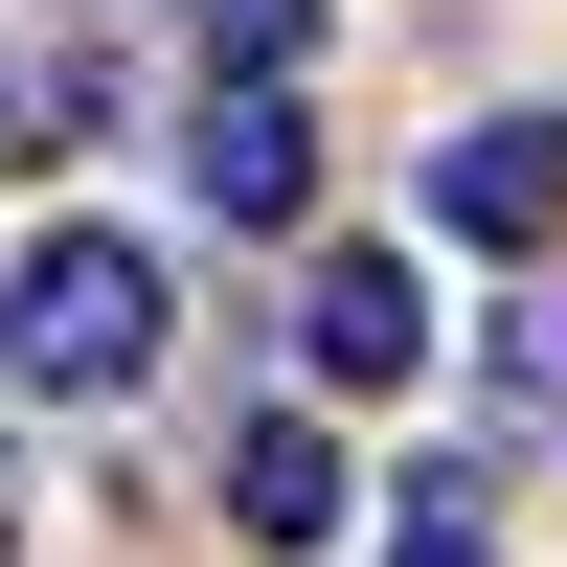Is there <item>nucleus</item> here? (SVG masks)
I'll return each mask as SVG.
<instances>
[{"mask_svg": "<svg viewBox=\"0 0 567 567\" xmlns=\"http://www.w3.org/2000/svg\"><path fill=\"white\" fill-rule=\"evenodd\" d=\"M159 341H182V296H159L136 227H45V250L0 272V386H45V409H136Z\"/></svg>", "mask_w": 567, "mask_h": 567, "instance_id": "nucleus-1", "label": "nucleus"}, {"mask_svg": "<svg viewBox=\"0 0 567 567\" xmlns=\"http://www.w3.org/2000/svg\"><path fill=\"white\" fill-rule=\"evenodd\" d=\"M182 182H205L227 227H296V205H318V114H296V69H205V136H182Z\"/></svg>", "mask_w": 567, "mask_h": 567, "instance_id": "nucleus-2", "label": "nucleus"}, {"mask_svg": "<svg viewBox=\"0 0 567 567\" xmlns=\"http://www.w3.org/2000/svg\"><path fill=\"white\" fill-rule=\"evenodd\" d=\"M296 363L318 386H409V363H432V296H409V250H318V296H296Z\"/></svg>", "mask_w": 567, "mask_h": 567, "instance_id": "nucleus-3", "label": "nucleus"}, {"mask_svg": "<svg viewBox=\"0 0 567 567\" xmlns=\"http://www.w3.org/2000/svg\"><path fill=\"white\" fill-rule=\"evenodd\" d=\"M432 227H454V250H545V227H567V114H477L432 159Z\"/></svg>", "mask_w": 567, "mask_h": 567, "instance_id": "nucleus-4", "label": "nucleus"}, {"mask_svg": "<svg viewBox=\"0 0 567 567\" xmlns=\"http://www.w3.org/2000/svg\"><path fill=\"white\" fill-rule=\"evenodd\" d=\"M227 523H250L272 567L341 545V523H363V499H341V432H318V409H250V432H227Z\"/></svg>", "mask_w": 567, "mask_h": 567, "instance_id": "nucleus-5", "label": "nucleus"}, {"mask_svg": "<svg viewBox=\"0 0 567 567\" xmlns=\"http://www.w3.org/2000/svg\"><path fill=\"white\" fill-rule=\"evenodd\" d=\"M182 23H205V69H296V45H318V0H182Z\"/></svg>", "mask_w": 567, "mask_h": 567, "instance_id": "nucleus-6", "label": "nucleus"}, {"mask_svg": "<svg viewBox=\"0 0 567 567\" xmlns=\"http://www.w3.org/2000/svg\"><path fill=\"white\" fill-rule=\"evenodd\" d=\"M386 567H499V545H477V499L432 477V499H409V523H386Z\"/></svg>", "mask_w": 567, "mask_h": 567, "instance_id": "nucleus-7", "label": "nucleus"}, {"mask_svg": "<svg viewBox=\"0 0 567 567\" xmlns=\"http://www.w3.org/2000/svg\"><path fill=\"white\" fill-rule=\"evenodd\" d=\"M0 545H23V454H0Z\"/></svg>", "mask_w": 567, "mask_h": 567, "instance_id": "nucleus-8", "label": "nucleus"}]
</instances>
